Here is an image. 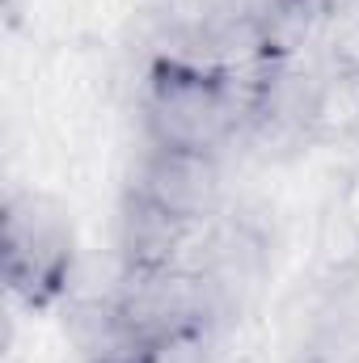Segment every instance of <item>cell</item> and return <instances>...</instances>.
I'll return each mask as SVG.
<instances>
[{
  "label": "cell",
  "mask_w": 359,
  "mask_h": 363,
  "mask_svg": "<svg viewBox=\"0 0 359 363\" xmlns=\"http://www.w3.org/2000/svg\"><path fill=\"white\" fill-rule=\"evenodd\" d=\"M136 194L161 203L165 211H174L190 224H211L220 216L224 203V169L220 157L207 152H182V148H161V144H144L131 182Z\"/></svg>",
  "instance_id": "3"
},
{
  "label": "cell",
  "mask_w": 359,
  "mask_h": 363,
  "mask_svg": "<svg viewBox=\"0 0 359 363\" xmlns=\"http://www.w3.org/2000/svg\"><path fill=\"white\" fill-rule=\"evenodd\" d=\"M0 267L9 296L21 308L30 313L60 308L72 296L81 271V241L72 211L47 190L13 186L0 211Z\"/></svg>",
  "instance_id": "2"
},
{
  "label": "cell",
  "mask_w": 359,
  "mask_h": 363,
  "mask_svg": "<svg viewBox=\"0 0 359 363\" xmlns=\"http://www.w3.org/2000/svg\"><path fill=\"white\" fill-rule=\"evenodd\" d=\"M203 233H207L203 224L182 220L127 186L118 199V211H114V258L127 271L182 267V262H194L190 254L203 241Z\"/></svg>",
  "instance_id": "4"
},
{
  "label": "cell",
  "mask_w": 359,
  "mask_h": 363,
  "mask_svg": "<svg viewBox=\"0 0 359 363\" xmlns=\"http://www.w3.org/2000/svg\"><path fill=\"white\" fill-rule=\"evenodd\" d=\"M359 131V60L334 55L309 72V140H347Z\"/></svg>",
  "instance_id": "5"
},
{
  "label": "cell",
  "mask_w": 359,
  "mask_h": 363,
  "mask_svg": "<svg viewBox=\"0 0 359 363\" xmlns=\"http://www.w3.org/2000/svg\"><path fill=\"white\" fill-rule=\"evenodd\" d=\"M144 140L220 157L245 131V81L178 51H161L144 77Z\"/></svg>",
  "instance_id": "1"
}]
</instances>
